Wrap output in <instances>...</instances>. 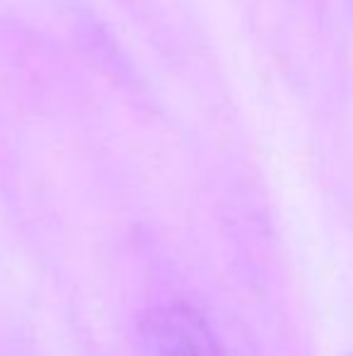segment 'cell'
<instances>
[{
    "mask_svg": "<svg viewBox=\"0 0 353 356\" xmlns=\"http://www.w3.org/2000/svg\"><path fill=\"white\" fill-rule=\"evenodd\" d=\"M138 356H223L211 330L193 310L165 305L146 315L138 332Z\"/></svg>",
    "mask_w": 353,
    "mask_h": 356,
    "instance_id": "1",
    "label": "cell"
}]
</instances>
